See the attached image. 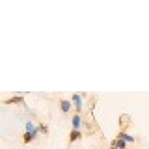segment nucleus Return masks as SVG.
Returning <instances> with one entry per match:
<instances>
[{
  "instance_id": "1",
  "label": "nucleus",
  "mask_w": 149,
  "mask_h": 149,
  "mask_svg": "<svg viewBox=\"0 0 149 149\" xmlns=\"http://www.w3.org/2000/svg\"><path fill=\"white\" fill-rule=\"evenodd\" d=\"M84 99H86V95H84V93H73V95H71V102H73V108H74L77 114H82Z\"/></svg>"
},
{
  "instance_id": "2",
  "label": "nucleus",
  "mask_w": 149,
  "mask_h": 149,
  "mask_svg": "<svg viewBox=\"0 0 149 149\" xmlns=\"http://www.w3.org/2000/svg\"><path fill=\"white\" fill-rule=\"evenodd\" d=\"M84 121H86V119L82 118V114H77V112H74L73 118H71V129H74V130H82Z\"/></svg>"
},
{
  "instance_id": "3",
  "label": "nucleus",
  "mask_w": 149,
  "mask_h": 149,
  "mask_svg": "<svg viewBox=\"0 0 149 149\" xmlns=\"http://www.w3.org/2000/svg\"><path fill=\"white\" fill-rule=\"evenodd\" d=\"M60 110H62L63 114H71V112L74 110L71 99H60Z\"/></svg>"
},
{
  "instance_id": "4",
  "label": "nucleus",
  "mask_w": 149,
  "mask_h": 149,
  "mask_svg": "<svg viewBox=\"0 0 149 149\" xmlns=\"http://www.w3.org/2000/svg\"><path fill=\"white\" fill-rule=\"evenodd\" d=\"M116 138L123 140V142H127V143H134V142H136V138H134L132 134H129V132H127V130H125V129H121V130H119V134H118V136H116Z\"/></svg>"
},
{
  "instance_id": "5",
  "label": "nucleus",
  "mask_w": 149,
  "mask_h": 149,
  "mask_svg": "<svg viewBox=\"0 0 149 149\" xmlns=\"http://www.w3.org/2000/svg\"><path fill=\"white\" fill-rule=\"evenodd\" d=\"M4 104H24V95H13V97H9V99L4 101Z\"/></svg>"
},
{
  "instance_id": "6",
  "label": "nucleus",
  "mask_w": 149,
  "mask_h": 149,
  "mask_svg": "<svg viewBox=\"0 0 149 149\" xmlns=\"http://www.w3.org/2000/svg\"><path fill=\"white\" fill-rule=\"evenodd\" d=\"M127 146H129L127 142H123V140L116 138V140H112V143H110V149H127Z\"/></svg>"
},
{
  "instance_id": "7",
  "label": "nucleus",
  "mask_w": 149,
  "mask_h": 149,
  "mask_svg": "<svg viewBox=\"0 0 149 149\" xmlns=\"http://www.w3.org/2000/svg\"><path fill=\"white\" fill-rule=\"evenodd\" d=\"M37 136L39 134H34V132H22V143H32V142H36L37 140Z\"/></svg>"
},
{
  "instance_id": "8",
  "label": "nucleus",
  "mask_w": 149,
  "mask_h": 149,
  "mask_svg": "<svg viewBox=\"0 0 149 149\" xmlns=\"http://www.w3.org/2000/svg\"><path fill=\"white\" fill-rule=\"evenodd\" d=\"M82 136H84L82 130H74V129H71V132H69V143H74L77 140H80Z\"/></svg>"
},
{
  "instance_id": "9",
  "label": "nucleus",
  "mask_w": 149,
  "mask_h": 149,
  "mask_svg": "<svg viewBox=\"0 0 149 149\" xmlns=\"http://www.w3.org/2000/svg\"><path fill=\"white\" fill-rule=\"evenodd\" d=\"M39 132L41 134H49V127H47L45 123H39Z\"/></svg>"
},
{
  "instance_id": "10",
  "label": "nucleus",
  "mask_w": 149,
  "mask_h": 149,
  "mask_svg": "<svg viewBox=\"0 0 149 149\" xmlns=\"http://www.w3.org/2000/svg\"><path fill=\"white\" fill-rule=\"evenodd\" d=\"M121 123L127 125V123H129V116H121Z\"/></svg>"
},
{
  "instance_id": "11",
  "label": "nucleus",
  "mask_w": 149,
  "mask_h": 149,
  "mask_svg": "<svg viewBox=\"0 0 149 149\" xmlns=\"http://www.w3.org/2000/svg\"><path fill=\"white\" fill-rule=\"evenodd\" d=\"M108 149H110V147H108Z\"/></svg>"
}]
</instances>
